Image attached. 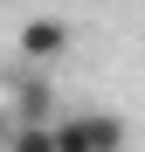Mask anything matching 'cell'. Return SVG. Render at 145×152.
<instances>
[{"label": "cell", "mask_w": 145, "mask_h": 152, "mask_svg": "<svg viewBox=\"0 0 145 152\" xmlns=\"http://www.w3.org/2000/svg\"><path fill=\"white\" fill-rule=\"evenodd\" d=\"M21 56L28 62H62L69 56V21H55V14L28 21V28H21Z\"/></svg>", "instance_id": "2"}, {"label": "cell", "mask_w": 145, "mask_h": 152, "mask_svg": "<svg viewBox=\"0 0 145 152\" xmlns=\"http://www.w3.org/2000/svg\"><path fill=\"white\" fill-rule=\"evenodd\" d=\"M55 145L62 152H125V118H111V111H62L55 118Z\"/></svg>", "instance_id": "1"}, {"label": "cell", "mask_w": 145, "mask_h": 152, "mask_svg": "<svg viewBox=\"0 0 145 152\" xmlns=\"http://www.w3.org/2000/svg\"><path fill=\"white\" fill-rule=\"evenodd\" d=\"M14 152H62L55 124H14Z\"/></svg>", "instance_id": "3"}]
</instances>
